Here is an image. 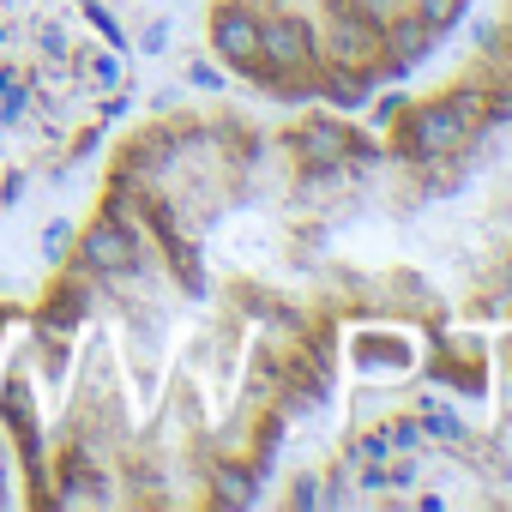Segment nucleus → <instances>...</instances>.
Returning <instances> with one entry per match:
<instances>
[]
</instances>
